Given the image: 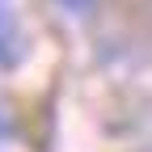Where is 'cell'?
I'll return each instance as SVG.
<instances>
[{
  "label": "cell",
  "instance_id": "6da1fadb",
  "mask_svg": "<svg viewBox=\"0 0 152 152\" xmlns=\"http://www.w3.org/2000/svg\"><path fill=\"white\" fill-rule=\"evenodd\" d=\"M13 55H17V30H13L9 9L0 4V64H13Z\"/></svg>",
  "mask_w": 152,
  "mask_h": 152
},
{
  "label": "cell",
  "instance_id": "7a4b0ae2",
  "mask_svg": "<svg viewBox=\"0 0 152 152\" xmlns=\"http://www.w3.org/2000/svg\"><path fill=\"white\" fill-rule=\"evenodd\" d=\"M59 4H68V9H85V4H93V0H59Z\"/></svg>",
  "mask_w": 152,
  "mask_h": 152
}]
</instances>
